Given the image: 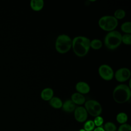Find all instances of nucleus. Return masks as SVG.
Masks as SVG:
<instances>
[{
	"label": "nucleus",
	"mask_w": 131,
	"mask_h": 131,
	"mask_svg": "<svg viewBox=\"0 0 131 131\" xmlns=\"http://www.w3.org/2000/svg\"><path fill=\"white\" fill-rule=\"evenodd\" d=\"M122 35L117 31L109 32L104 38V45L110 50H114L117 48L122 42Z\"/></svg>",
	"instance_id": "7ed1b4c3"
},
{
	"label": "nucleus",
	"mask_w": 131,
	"mask_h": 131,
	"mask_svg": "<svg viewBox=\"0 0 131 131\" xmlns=\"http://www.w3.org/2000/svg\"><path fill=\"white\" fill-rule=\"evenodd\" d=\"M113 97L118 103H124L128 101L131 97L130 88L125 84H119L113 91Z\"/></svg>",
	"instance_id": "f03ea898"
},
{
	"label": "nucleus",
	"mask_w": 131,
	"mask_h": 131,
	"mask_svg": "<svg viewBox=\"0 0 131 131\" xmlns=\"http://www.w3.org/2000/svg\"><path fill=\"white\" fill-rule=\"evenodd\" d=\"M103 129L105 131H116L117 127L113 122H107L104 124Z\"/></svg>",
	"instance_id": "6ab92c4d"
},
{
	"label": "nucleus",
	"mask_w": 131,
	"mask_h": 131,
	"mask_svg": "<svg viewBox=\"0 0 131 131\" xmlns=\"http://www.w3.org/2000/svg\"><path fill=\"white\" fill-rule=\"evenodd\" d=\"M94 131H105L104 129H103V128L101 127H97V128H96Z\"/></svg>",
	"instance_id": "393cba45"
},
{
	"label": "nucleus",
	"mask_w": 131,
	"mask_h": 131,
	"mask_svg": "<svg viewBox=\"0 0 131 131\" xmlns=\"http://www.w3.org/2000/svg\"><path fill=\"white\" fill-rule=\"evenodd\" d=\"M95 127V124L93 121L88 120L87 121L84 125V129L85 131H92L93 130Z\"/></svg>",
	"instance_id": "412c9836"
},
{
	"label": "nucleus",
	"mask_w": 131,
	"mask_h": 131,
	"mask_svg": "<svg viewBox=\"0 0 131 131\" xmlns=\"http://www.w3.org/2000/svg\"><path fill=\"white\" fill-rule=\"evenodd\" d=\"M85 108L88 113L94 117L99 116L102 113V106L97 101L89 100L84 103Z\"/></svg>",
	"instance_id": "423d86ee"
},
{
	"label": "nucleus",
	"mask_w": 131,
	"mask_h": 131,
	"mask_svg": "<svg viewBox=\"0 0 131 131\" xmlns=\"http://www.w3.org/2000/svg\"><path fill=\"white\" fill-rule=\"evenodd\" d=\"M121 29L126 34H130L131 33V23L127 21L123 23L121 26Z\"/></svg>",
	"instance_id": "a211bd4d"
},
{
	"label": "nucleus",
	"mask_w": 131,
	"mask_h": 131,
	"mask_svg": "<svg viewBox=\"0 0 131 131\" xmlns=\"http://www.w3.org/2000/svg\"><path fill=\"white\" fill-rule=\"evenodd\" d=\"M72 40L67 35L61 34L59 35L55 41V49L61 54L68 52L72 48Z\"/></svg>",
	"instance_id": "20e7f679"
},
{
	"label": "nucleus",
	"mask_w": 131,
	"mask_h": 131,
	"mask_svg": "<svg viewBox=\"0 0 131 131\" xmlns=\"http://www.w3.org/2000/svg\"><path fill=\"white\" fill-rule=\"evenodd\" d=\"M130 71L126 68H122L116 71L115 74L116 79L120 82L127 81L130 76Z\"/></svg>",
	"instance_id": "6e6552de"
},
{
	"label": "nucleus",
	"mask_w": 131,
	"mask_h": 131,
	"mask_svg": "<svg viewBox=\"0 0 131 131\" xmlns=\"http://www.w3.org/2000/svg\"><path fill=\"white\" fill-rule=\"evenodd\" d=\"M98 25L103 30L111 32L114 31L117 27L118 20L113 16H103L99 19Z\"/></svg>",
	"instance_id": "39448f33"
},
{
	"label": "nucleus",
	"mask_w": 131,
	"mask_h": 131,
	"mask_svg": "<svg viewBox=\"0 0 131 131\" xmlns=\"http://www.w3.org/2000/svg\"><path fill=\"white\" fill-rule=\"evenodd\" d=\"M74 117L79 122H84L88 118V113L83 106H78L74 110Z\"/></svg>",
	"instance_id": "1a4fd4ad"
},
{
	"label": "nucleus",
	"mask_w": 131,
	"mask_h": 131,
	"mask_svg": "<svg viewBox=\"0 0 131 131\" xmlns=\"http://www.w3.org/2000/svg\"><path fill=\"white\" fill-rule=\"evenodd\" d=\"M49 104L52 107L55 108H60L62 106L61 100L57 97H53L49 100Z\"/></svg>",
	"instance_id": "2eb2a0df"
},
{
	"label": "nucleus",
	"mask_w": 131,
	"mask_h": 131,
	"mask_svg": "<svg viewBox=\"0 0 131 131\" xmlns=\"http://www.w3.org/2000/svg\"><path fill=\"white\" fill-rule=\"evenodd\" d=\"M118 131H131V126L128 124H122L119 126Z\"/></svg>",
	"instance_id": "b1692460"
},
{
	"label": "nucleus",
	"mask_w": 131,
	"mask_h": 131,
	"mask_svg": "<svg viewBox=\"0 0 131 131\" xmlns=\"http://www.w3.org/2000/svg\"><path fill=\"white\" fill-rule=\"evenodd\" d=\"M76 90L81 94H85L88 93L90 91V87L89 85L83 81L78 82L76 85Z\"/></svg>",
	"instance_id": "9d476101"
},
{
	"label": "nucleus",
	"mask_w": 131,
	"mask_h": 131,
	"mask_svg": "<svg viewBox=\"0 0 131 131\" xmlns=\"http://www.w3.org/2000/svg\"><path fill=\"white\" fill-rule=\"evenodd\" d=\"M53 90L49 88L44 89L41 92L40 96L42 99L45 101H49L53 97Z\"/></svg>",
	"instance_id": "ddd939ff"
},
{
	"label": "nucleus",
	"mask_w": 131,
	"mask_h": 131,
	"mask_svg": "<svg viewBox=\"0 0 131 131\" xmlns=\"http://www.w3.org/2000/svg\"><path fill=\"white\" fill-rule=\"evenodd\" d=\"M125 16V12L124 10L121 9H117L114 12V17L117 19H121L123 18Z\"/></svg>",
	"instance_id": "aec40b11"
},
{
	"label": "nucleus",
	"mask_w": 131,
	"mask_h": 131,
	"mask_svg": "<svg viewBox=\"0 0 131 131\" xmlns=\"http://www.w3.org/2000/svg\"><path fill=\"white\" fill-rule=\"evenodd\" d=\"M95 124V125H96L98 127H100L102 125V124L103 123V119L102 117L98 116L97 117H95V118L94 119V121H93Z\"/></svg>",
	"instance_id": "5701e85b"
},
{
	"label": "nucleus",
	"mask_w": 131,
	"mask_h": 131,
	"mask_svg": "<svg viewBox=\"0 0 131 131\" xmlns=\"http://www.w3.org/2000/svg\"><path fill=\"white\" fill-rule=\"evenodd\" d=\"M79 131H85V130L84 129H81Z\"/></svg>",
	"instance_id": "a878e982"
},
{
	"label": "nucleus",
	"mask_w": 131,
	"mask_h": 131,
	"mask_svg": "<svg viewBox=\"0 0 131 131\" xmlns=\"http://www.w3.org/2000/svg\"><path fill=\"white\" fill-rule=\"evenodd\" d=\"M121 41L126 45L131 44V35L130 34H125L122 35Z\"/></svg>",
	"instance_id": "4be33fe9"
},
{
	"label": "nucleus",
	"mask_w": 131,
	"mask_h": 131,
	"mask_svg": "<svg viewBox=\"0 0 131 131\" xmlns=\"http://www.w3.org/2000/svg\"><path fill=\"white\" fill-rule=\"evenodd\" d=\"M98 72L100 77L105 80H111L114 77V71L112 68L107 64L101 65L99 67Z\"/></svg>",
	"instance_id": "0eeeda50"
},
{
	"label": "nucleus",
	"mask_w": 131,
	"mask_h": 131,
	"mask_svg": "<svg viewBox=\"0 0 131 131\" xmlns=\"http://www.w3.org/2000/svg\"><path fill=\"white\" fill-rule=\"evenodd\" d=\"M102 46V41L98 39H94L90 41V47L94 50H99Z\"/></svg>",
	"instance_id": "dca6fc26"
},
{
	"label": "nucleus",
	"mask_w": 131,
	"mask_h": 131,
	"mask_svg": "<svg viewBox=\"0 0 131 131\" xmlns=\"http://www.w3.org/2000/svg\"><path fill=\"white\" fill-rule=\"evenodd\" d=\"M72 48L74 53L79 57L87 54L90 48V40L85 36H76L72 40Z\"/></svg>",
	"instance_id": "f257e3e1"
},
{
	"label": "nucleus",
	"mask_w": 131,
	"mask_h": 131,
	"mask_svg": "<svg viewBox=\"0 0 131 131\" xmlns=\"http://www.w3.org/2000/svg\"><path fill=\"white\" fill-rule=\"evenodd\" d=\"M62 110L68 113H72L76 108L75 104L71 100H67L62 103Z\"/></svg>",
	"instance_id": "f8f14e48"
},
{
	"label": "nucleus",
	"mask_w": 131,
	"mask_h": 131,
	"mask_svg": "<svg viewBox=\"0 0 131 131\" xmlns=\"http://www.w3.org/2000/svg\"><path fill=\"white\" fill-rule=\"evenodd\" d=\"M128 119L127 115L125 113H120L117 114L116 116V120L117 122L120 124H124Z\"/></svg>",
	"instance_id": "f3484780"
},
{
	"label": "nucleus",
	"mask_w": 131,
	"mask_h": 131,
	"mask_svg": "<svg viewBox=\"0 0 131 131\" xmlns=\"http://www.w3.org/2000/svg\"><path fill=\"white\" fill-rule=\"evenodd\" d=\"M44 5V2L42 0H32L30 2V6L32 10L35 11L41 10Z\"/></svg>",
	"instance_id": "4468645a"
},
{
	"label": "nucleus",
	"mask_w": 131,
	"mask_h": 131,
	"mask_svg": "<svg viewBox=\"0 0 131 131\" xmlns=\"http://www.w3.org/2000/svg\"><path fill=\"white\" fill-rule=\"evenodd\" d=\"M71 100L75 104L81 105L85 103V98L82 94L79 93H75L71 96Z\"/></svg>",
	"instance_id": "9b49d317"
}]
</instances>
